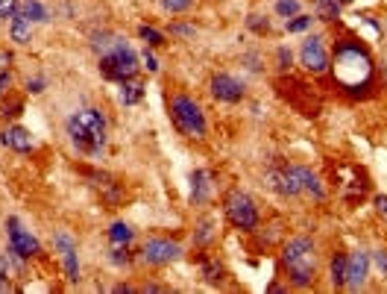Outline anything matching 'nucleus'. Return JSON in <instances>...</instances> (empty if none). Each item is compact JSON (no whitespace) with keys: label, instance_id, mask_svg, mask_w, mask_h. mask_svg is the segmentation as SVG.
<instances>
[{"label":"nucleus","instance_id":"nucleus-10","mask_svg":"<svg viewBox=\"0 0 387 294\" xmlns=\"http://www.w3.org/2000/svg\"><path fill=\"white\" fill-rule=\"evenodd\" d=\"M300 59H302V68L308 74H326L329 71V53L326 45L320 36H305L302 48H300Z\"/></svg>","mask_w":387,"mask_h":294},{"label":"nucleus","instance_id":"nucleus-9","mask_svg":"<svg viewBox=\"0 0 387 294\" xmlns=\"http://www.w3.org/2000/svg\"><path fill=\"white\" fill-rule=\"evenodd\" d=\"M182 256V247L176 244V242H170V238H150L147 244H144V250H141V259L147 265H156V268H162V265H170V262H176V259Z\"/></svg>","mask_w":387,"mask_h":294},{"label":"nucleus","instance_id":"nucleus-23","mask_svg":"<svg viewBox=\"0 0 387 294\" xmlns=\"http://www.w3.org/2000/svg\"><path fill=\"white\" fill-rule=\"evenodd\" d=\"M223 265L217 262V259H212V256H203V277H206V282H220L223 280Z\"/></svg>","mask_w":387,"mask_h":294},{"label":"nucleus","instance_id":"nucleus-2","mask_svg":"<svg viewBox=\"0 0 387 294\" xmlns=\"http://www.w3.org/2000/svg\"><path fill=\"white\" fill-rule=\"evenodd\" d=\"M65 129H68L71 145L80 150V154L97 156L103 150V145H106V115L100 112V109H94V106L74 112L68 121H65Z\"/></svg>","mask_w":387,"mask_h":294},{"label":"nucleus","instance_id":"nucleus-41","mask_svg":"<svg viewBox=\"0 0 387 294\" xmlns=\"http://www.w3.org/2000/svg\"><path fill=\"white\" fill-rule=\"evenodd\" d=\"M340 3H352V0H340Z\"/></svg>","mask_w":387,"mask_h":294},{"label":"nucleus","instance_id":"nucleus-37","mask_svg":"<svg viewBox=\"0 0 387 294\" xmlns=\"http://www.w3.org/2000/svg\"><path fill=\"white\" fill-rule=\"evenodd\" d=\"M0 291H9V265L0 259Z\"/></svg>","mask_w":387,"mask_h":294},{"label":"nucleus","instance_id":"nucleus-29","mask_svg":"<svg viewBox=\"0 0 387 294\" xmlns=\"http://www.w3.org/2000/svg\"><path fill=\"white\" fill-rule=\"evenodd\" d=\"M212 227H214V221H212V218H206V221H203L200 227H197V235H194V242H197V244H206L208 238H212Z\"/></svg>","mask_w":387,"mask_h":294},{"label":"nucleus","instance_id":"nucleus-3","mask_svg":"<svg viewBox=\"0 0 387 294\" xmlns=\"http://www.w3.org/2000/svg\"><path fill=\"white\" fill-rule=\"evenodd\" d=\"M282 262L287 271V280H291L294 288H308L317 277V247L311 238H291L282 247Z\"/></svg>","mask_w":387,"mask_h":294},{"label":"nucleus","instance_id":"nucleus-34","mask_svg":"<svg viewBox=\"0 0 387 294\" xmlns=\"http://www.w3.org/2000/svg\"><path fill=\"white\" fill-rule=\"evenodd\" d=\"M18 12V0H0V18H12Z\"/></svg>","mask_w":387,"mask_h":294},{"label":"nucleus","instance_id":"nucleus-14","mask_svg":"<svg viewBox=\"0 0 387 294\" xmlns=\"http://www.w3.org/2000/svg\"><path fill=\"white\" fill-rule=\"evenodd\" d=\"M0 145H6L9 150H15V154H30L32 150V136H30V129H24V127H6L3 133H0Z\"/></svg>","mask_w":387,"mask_h":294},{"label":"nucleus","instance_id":"nucleus-21","mask_svg":"<svg viewBox=\"0 0 387 294\" xmlns=\"http://www.w3.org/2000/svg\"><path fill=\"white\" fill-rule=\"evenodd\" d=\"M132 227L129 224H124V221H115L112 227H109V242L112 244H129L132 242Z\"/></svg>","mask_w":387,"mask_h":294},{"label":"nucleus","instance_id":"nucleus-8","mask_svg":"<svg viewBox=\"0 0 387 294\" xmlns=\"http://www.w3.org/2000/svg\"><path fill=\"white\" fill-rule=\"evenodd\" d=\"M264 186L276 191L279 198H296L302 191L296 165H287V162H270V168L264 171Z\"/></svg>","mask_w":387,"mask_h":294},{"label":"nucleus","instance_id":"nucleus-28","mask_svg":"<svg viewBox=\"0 0 387 294\" xmlns=\"http://www.w3.org/2000/svg\"><path fill=\"white\" fill-rule=\"evenodd\" d=\"M138 32H141V39L147 41L150 48H159V45H164V36H162L159 30H153V27H147V24H144V27H141Z\"/></svg>","mask_w":387,"mask_h":294},{"label":"nucleus","instance_id":"nucleus-12","mask_svg":"<svg viewBox=\"0 0 387 294\" xmlns=\"http://www.w3.org/2000/svg\"><path fill=\"white\" fill-rule=\"evenodd\" d=\"M208 92H212L217 101H223V103H241L244 101V94H247L244 83L235 80L232 74H214L212 83H208Z\"/></svg>","mask_w":387,"mask_h":294},{"label":"nucleus","instance_id":"nucleus-19","mask_svg":"<svg viewBox=\"0 0 387 294\" xmlns=\"http://www.w3.org/2000/svg\"><path fill=\"white\" fill-rule=\"evenodd\" d=\"M141 97H144V85L141 83H132V80L120 83V103L124 106H135Z\"/></svg>","mask_w":387,"mask_h":294},{"label":"nucleus","instance_id":"nucleus-20","mask_svg":"<svg viewBox=\"0 0 387 294\" xmlns=\"http://www.w3.org/2000/svg\"><path fill=\"white\" fill-rule=\"evenodd\" d=\"M18 9H21V12H24L30 21H41V24H44V21H50V12H47V6H44L41 0H24V3H21Z\"/></svg>","mask_w":387,"mask_h":294},{"label":"nucleus","instance_id":"nucleus-32","mask_svg":"<svg viewBox=\"0 0 387 294\" xmlns=\"http://www.w3.org/2000/svg\"><path fill=\"white\" fill-rule=\"evenodd\" d=\"M370 262H375V268L382 271V277H387V250H373Z\"/></svg>","mask_w":387,"mask_h":294},{"label":"nucleus","instance_id":"nucleus-40","mask_svg":"<svg viewBox=\"0 0 387 294\" xmlns=\"http://www.w3.org/2000/svg\"><path fill=\"white\" fill-rule=\"evenodd\" d=\"M375 212H379L382 218H387V194H379V198H375Z\"/></svg>","mask_w":387,"mask_h":294},{"label":"nucleus","instance_id":"nucleus-1","mask_svg":"<svg viewBox=\"0 0 387 294\" xmlns=\"http://www.w3.org/2000/svg\"><path fill=\"white\" fill-rule=\"evenodd\" d=\"M331 71H335L338 85L352 97L367 94L375 80V65H373L370 50L355 39H340L335 45V65H331Z\"/></svg>","mask_w":387,"mask_h":294},{"label":"nucleus","instance_id":"nucleus-33","mask_svg":"<svg viewBox=\"0 0 387 294\" xmlns=\"http://www.w3.org/2000/svg\"><path fill=\"white\" fill-rule=\"evenodd\" d=\"M21 112H24V103H21V101L3 103V109H0V115H3V118H18Z\"/></svg>","mask_w":387,"mask_h":294},{"label":"nucleus","instance_id":"nucleus-5","mask_svg":"<svg viewBox=\"0 0 387 294\" xmlns=\"http://www.w3.org/2000/svg\"><path fill=\"white\" fill-rule=\"evenodd\" d=\"M138 71V56L124 39L118 41L112 50H106L100 56V74L106 80H115V83H124V80H132Z\"/></svg>","mask_w":387,"mask_h":294},{"label":"nucleus","instance_id":"nucleus-7","mask_svg":"<svg viewBox=\"0 0 387 294\" xmlns=\"http://www.w3.org/2000/svg\"><path fill=\"white\" fill-rule=\"evenodd\" d=\"M226 218L241 233H252L258 227V206L244 191H232L226 198Z\"/></svg>","mask_w":387,"mask_h":294},{"label":"nucleus","instance_id":"nucleus-11","mask_svg":"<svg viewBox=\"0 0 387 294\" xmlns=\"http://www.w3.org/2000/svg\"><path fill=\"white\" fill-rule=\"evenodd\" d=\"M53 247L62 253V265H65V280L68 282H80V259H76V242L74 238L59 230L53 235Z\"/></svg>","mask_w":387,"mask_h":294},{"label":"nucleus","instance_id":"nucleus-36","mask_svg":"<svg viewBox=\"0 0 387 294\" xmlns=\"http://www.w3.org/2000/svg\"><path fill=\"white\" fill-rule=\"evenodd\" d=\"M44 85H47V83H44V77H32V80H27V92L30 94H41Z\"/></svg>","mask_w":387,"mask_h":294},{"label":"nucleus","instance_id":"nucleus-18","mask_svg":"<svg viewBox=\"0 0 387 294\" xmlns=\"http://www.w3.org/2000/svg\"><path fill=\"white\" fill-rule=\"evenodd\" d=\"M296 174H300V186H302V191L314 194V198H323V186H320V177H317V174H314L311 168L296 165Z\"/></svg>","mask_w":387,"mask_h":294},{"label":"nucleus","instance_id":"nucleus-16","mask_svg":"<svg viewBox=\"0 0 387 294\" xmlns=\"http://www.w3.org/2000/svg\"><path fill=\"white\" fill-rule=\"evenodd\" d=\"M208 191H212V177L206 171H194L191 174V200L194 203H206Z\"/></svg>","mask_w":387,"mask_h":294},{"label":"nucleus","instance_id":"nucleus-30","mask_svg":"<svg viewBox=\"0 0 387 294\" xmlns=\"http://www.w3.org/2000/svg\"><path fill=\"white\" fill-rule=\"evenodd\" d=\"M291 65H294L291 50H287V48H279V50H276V68H279V71H291Z\"/></svg>","mask_w":387,"mask_h":294},{"label":"nucleus","instance_id":"nucleus-25","mask_svg":"<svg viewBox=\"0 0 387 294\" xmlns=\"http://www.w3.org/2000/svg\"><path fill=\"white\" fill-rule=\"evenodd\" d=\"M276 15H282L285 21L300 15V0H276Z\"/></svg>","mask_w":387,"mask_h":294},{"label":"nucleus","instance_id":"nucleus-15","mask_svg":"<svg viewBox=\"0 0 387 294\" xmlns=\"http://www.w3.org/2000/svg\"><path fill=\"white\" fill-rule=\"evenodd\" d=\"M9 32H12L15 45H30V39H32V21L18 9V12L12 15V24H9Z\"/></svg>","mask_w":387,"mask_h":294},{"label":"nucleus","instance_id":"nucleus-17","mask_svg":"<svg viewBox=\"0 0 387 294\" xmlns=\"http://www.w3.org/2000/svg\"><path fill=\"white\" fill-rule=\"evenodd\" d=\"M346 262H349V256H344V253L331 256V262H329V280H331V286H335V288H344L346 286Z\"/></svg>","mask_w":387,"mask_h":294},{"label":"nucleus","instance_id":"nucleus-22","mask_svg":"<svg viewBox=\"0 0 387 294\" xmlns=\"http://www.w3.org/2000/svg\"><path fill=\"white\" fill-rule=\"evenodd\" d=\"M317 18L320 21H338L340 18V0H317Z\"/></svg>","mask_w":387,"mask_h":294},{"label":"nucleus","instance_id":"nucleus-4","mask_svg":"<svg viewBox=\"0 0 387 294\" xmlns=\"http://www.w3.org/2000/svg\"><path fill=\"white\" fill-rule=\"evenodd\" d=\"M170 118L173 124L179 127V133H185L188 138H206V115L203 106L188 94H173L170 97Z\"/></svg>","mask_w":387,"mask_h":294},{"label":"nucleus","instance_id":"nucleus-13","mask_svg":"<svg viewBox=\"0 0 387 294\" xmlns=\"http://www.w3.org/2000/svg\"><path fill=\"white\" fill-rule=\"evenodd\" d=\"M367 274H370V253L367 250H352L349 262H346V286L349 291H358L367 286Z\"/></svg>","mask_w":387,"mask_h":294},{"label":"nucleus","instance_id":"nucleus-6","mask_svg":"<svg viewBox=\"0 0 387 294\" xmlns=\"http://www.w3.org/2000/svg\"><path fill=\"white\" fill-rule=\"evenodd\" d=\"M6 235H9V259L21 268L27 262V259L32 256H41V244H38V238L32 235L24 224L18 221V218H6Z\"/></svg>","mask_w":387,"mask_h":294},{"label":"nucleus","instance_id":"nucleus-39","mask_svg":"<svg viewBox=\"0 0 387 294\" xmlns=\"http://www.w3.org/2000/svg\"><path fill=\"white\" fill-rule=\"evenodd\" d=\"M9 83H12V74H9V71H3V68H0V97H3V94L9 92Z\"/></svg>","mask_w":387,"mask_h":294},{"label":"nucleus","instance_id":"nucleus-26","mask_svg":"<svg viewBox=\"0 0 387 294\" xmlns=\"http://www.w3.org/2000/svg\"><path fill=\"white\" fill-rule=\"evenodd\" d=\"M159 3H162L164 12L176 15V12H188V9L194 6V0H159Z\"/></svg>","mask_w":387,"mask_h":294},{"label":"nucleus","instance_id":"nucleus-27","mask_svg":"<svg viewBox=\"0 0 387 294\" xmlns=\"http://www.w3.org/2000/svg\"><path fill=\"white\" fill-rule=\"evenodd\" d=\"M311 15H294L291 21H285V27H287V32H305L308 27H311Z\"/></svg>","mask_w":387,"mask_h":294},{"label":"nucleus","instance_id":"nucleus-35","mask_svg":"<svg viewBox=\"0 0 387 294\" xmlns=\"http://www.w3.org/2000/svg\"><path fill=\"white\" fill-rule=\"evenodd\" d=\"M170 32H173V36H182V39L197 36V30H194V27H188V24H170Z\"/></svg>","mask_w":387,"mask_h":294},{"label":"nucleus","instance_id":"nucleus-38","mask_svg":"<svg viewBox=\"0 0 387 294\" xmlns=\"http://www.w3.org/2000/svg\"><path fill=\"white\" fill-rule=\"evenodd\" d=\"M144 65H147V71H150V74H156V71H159V59L153 56L150 50H144Z\"/></svg>","mask_w":387,"mask_h":294},{"label":"nucleus","instance_id":"nucleus-31","mask_svg":"<svg viewBox=\"0 0 387 294\" xmlns=\"http://www.w3.org/2000/svg\"><path fill=\"white\" fill-rule=\"evenodd\" d=\"M109 259H112V262L115 265H126L129 262V250H126V244H112V256H109Z\"/></svg>","mask_w":387,"mask_h":294},{"label":"nucleus","instance_id":"nucleus-24","mask_svg":"<svg viewBox=\"0 0 387 294\" xmlns=\"http://www.w3.org/2000/svg\"><path fill=\"white\" fill-rule=\"evenodd\" d=\"M247 27L256 32V36H267V32H270V21L264 18V15H258V12H252V15L247 18Z\"/></svg>","mask_w":387,"mask_h":294}]
</instances>
